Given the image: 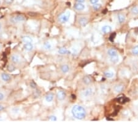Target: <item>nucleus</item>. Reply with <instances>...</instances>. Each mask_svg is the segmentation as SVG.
I'll use <instances>...</instances> for the list:
<instances>
[{"instance_id":"nucleus-1","label":"nucleus","mask_w":138,"mask_h":122,"mask_svg":"<svg viewBox=\"0 0 138 122\" xmlns=\"http://www.w3.org/2000/svg\"><path fill=\"white\" fill-rule=\"evenodd\" d=\"M72 116L78 120H82L86 116V110L83 107L79 105H76L71 109Z\"/></svg>"},{"instance_id":"nucleus-2","label":"nucleus","mask_w":138,"mask_h":122,"mask_svg":"<svg viewBox=\"0 0 138 122\" xmlns=\"http://www.w3.org/2000/svg\"><path fill=\"white\" fill-rule=\"evenodd\" d=\"M71 14L70 13H67L66 14H63L60 15L58 17V21L62 23V24H64V23L67 22L70 19V17Z\"/></svg>"},{"instance_id":"nucleus-3","label":"nucleus","mask_w":138,"mask_h":122,"mask_svg":"<svg viewBox=\"0 0 138 122\" xmlns=\"http://www.w3.org/2000/svg\"><path fill=\"white\" fill-rule=\"evenodd\" d=\"M25 20V18L24 16H22V15H17V16H15L14 17H12L10 21L12 23H17L23 22Z\"/></svg>"},{"instance_id":"nucleus-4","label":"nucleus","mask_w":138,"mask_h":122,"mask_svg":"<svg viewBox=\"0 0 138 122\" xmlns=\"http://www.w3.org/2000/svg\"><path fill=\"white\" fill-rule=\"evenodd\" d=\"M93 94V90L92 88H87L86 90H84V91L82 92L81 95H82V97H90V96H92V94Z\"/></svg>"},{"instance_id":"nucleus-5","label":"nucleus","mask_w":138,"mask_h":122,"mask_svg":"<svg viewBox=\"0 0 138 122\" xmlns=\"http://www.w3.org/2000/svg\"><path fill=\"white\" fill-rule=\"evenodd\" d=\"M66 96V95L65 92H64V91L62 90L58 91L57 94H56V97H57L59 101H63V100H64V99H65Z\"/></svg>"},{"instance_id":"nucleus-6","label":"nucleus","mask_w":138,"mask_h":122,"mask_svg":"<svg viewBox=\"0 0 138 122\" xmlns=\"http://www.w3.org/2000/svg\"><path fill=\"white\" fill-rule=\"evenodd\" d=\"M85 8H86V6H85V5L83 3H77L74 5V9L76 11H81L84 10Z\"/></svg>"},{"instance_id":"nucleus-7","label":"nucleus","mask_w":138,"mask_h":122,"mask_svg":"<svg viewBox=\"0 0 138 122\" xmlns=\"http://www.w3.org/2000/svg\"><path fill=\"white\" fill-rule=\"evenodd\" d=\"M24 49L27 51H31L33 49V45L32 43H25L24 46Z\"/></svg>"},{"instance_id":"nucleus-8","label":"nucleus","mask_w":138,"mask_h":122,"mask_svg":"<svg viewBox=\"0 0 138 122\" xmlns=\"http://www.w3.org/2000/svg\"><path fill=\"white\" fill-rule=\"evenodd\" d=\"M1 79L2 80L4 81H6V82H8L10 80V76L9 75L5 74V73H3V74H1Z\"/></svg>"},{"instance_id":"nucleus-9","label":"nucleus","mask_w":138,"mask_h":122,"mask_svg":"<svg viewBox=\"0 0 138 122\" xmlns=\"http://www.w3.org/2000/svg\"><path fill=\"white\" fill-rule=\"evenodd\" d=\"M20 58L19 55H17V54H14L11 57V60L13 63L14 64H18L20 62Z\"/></svg>"},{"instance_id":"nucleus-10","label":"nucleus","mask_w":138,"mask_h":122,"mask_svg":"<svg viewBox=\"0 0 138 122\" xmlns=\"http://www.w3.org/2000/svg\"><path fill=\"white\" fill-rule=\"evenodd\" d=\"M101 30H102V33H109L110 32H111L112 28L111 27L109 26V25H104V26L102 27Z\"/></svg>"},{"instance_id":"nucleus-11","label":"nucleus","mask_w":138,"mask_h":122,"mask_svg":"<svg viewBox=\"0 0 138 122\" xmlns=\"http://www.w3.org/2000/svg\"><path fill=\"white\" fill-rule=\"evenodd\" d=\"M124 89V86L122 85H117L114 86V90L116 93H120Z\"/></svg>"},{"instance_id":"nucleus-12","label":"nucleus","mask_w":138,"mask_h":122,"mask_svg":"<svg viewBox=\"0 0 138 122\" xmlns=\"http://www.w3.org/2000/svg\"><path fill=\"white\" fill-rule=\"evenodd\" d=\"M82 80H83L84 83H85L86 85H90V84L92 82V78L90 77H88V76H86V77H84Z\"/></svg>"},{"instance_id":"nucleus-13","label":"nucleus","mask_w":138,"mask_h":122,"mask_svg":"<svg viewBox=\"0 0 138 122\" xmlns=\"http://www.w3.org/2000/svg\"><path fill=\"white\" fill-rule=\"evenodd\" d=\"M22 41L24 43H30L33 42V39L29 36H25L22 38Z\"/></svg>"},{"instance_id":"nucleus-14","label":"nucleus","mask_w":138,"mask_h":122,"mask_svg":"<svg viewBox=\"0 0 138 122\" xmlns=\"http://www.w3.org/2000/svg\"><path fill=\"white\" fill-rule=\"evenodd\" d=\"M108 54L110 57L117 55V51L115 49H110L108 51Z\"/></svg>"},{"instance_id":"nucleus-15","label":"nucleus","mask_w":138,"mask_h":122,"mask_svg":"<svg viewBox=\"0 0 138 122\" xmlns=\"http://www.w3.org/2000/svg\"><path fill=\"white\" fill-rule=\"evenodd\" d=\"M117 18H118V21L120 24H122L125 21V16L122 14H118Z\"/></svg>"},{"instance_id":"nucleus-16","label":"nucleus","mask_w":138,"mask_h":122,"mask_svg":"<svg viewBox=\"0 0 138 122\" xmlns=\"http://www.w3.org/2000/svg\"><path fill=\"white\" fill-rule=\"evenodd\" d=\"M58 53L62 55H66V54H71V51H68V49L64 48H62L58 50Z\"/></svg>"},{"instance_id":"nucleus-17","label":"nucleus","mask_w":138,"mask_h":122,"mask_svg":"<svg viewBox=\"0 0 138 122\" xmlns=\"http://www.w3.org/2000/svg\"><path fill=\"white\" fill-rule=\"evenodd\" d=\"M110 62H112V63L117 64L119 61L118 55H114V56H111L110 57Z\"/></svg>"},{"instance_id":"nucleus-18","label":"nucleus","mask_w":138,"mask_h":122,"mask_svg":"<svg viewBox=\"0 0 138 122\" xmlns=\"http://www.w3.org/2000/svg\"><path fill=\"white\" fill-rule=\"evenodd\" d=\"M54 96L52 93H48L47 96H46V101L48 102H52L54 99Z\"/></svg>"},{"instance_id":"nucleus-19","label":"nucleus","mask_w":138,"mask_h":122,"mask_svg":"<svg viewBox=\"0 0 138 122\" xmlns=\"http://www.w3.org/2000/svg\"><path fill=\"white\" fill-rule=\"evenodd\" d=\"M88 22V20L86 19V18L85 17H82V18L80 19L79 20V24H80L82 26H86V25L87 24Z\"/></svg>"},{"instance_id":"nucleus-20","label":"nucleus","mask_w":138,"mask_h":122,"mask_svg":"<svg viewBox=\"0 0 138 122\" xmlns=\"http://www.w3.org/2000/svg\"><path fill=\"white\" fill-rule=\"evenodd\" d=\"M61 70H62V72L66 74V73L68 72L69 70H70V67L68 65H63L61 67Z\"/></svg>"},{"instance_id":"nucleus-21","label":"nucleus","mask_w":138,"mask_h":122,"mask_svg":"<svg viewBox=\"0 0 138 122\" xmlns=\"http://www.w3.org/2000/svg\"><path fill=\"white\" fill-rule=\"evenodd\" d=\"M131 13L133 15H138V6H134L131 9Z\"/></svg>"},{"instance_id":"nucleus-22","label":"nucleus","mask_w":138,"mask_h":122,"mask_svg":"<svg viewBox=\"0 0 138 122\" xmlns=\"http://www.w3.org/2000/svg\"><path fill=\"white\" fill-rule=\"evenodd\" d=\"M43 47H44V48L46 50H50L51 49V48H52V45H51V44L49 43V42L47 41L44 43Z\"/></svg>"},{"instance_id":"nucleus-23","label":"nucleus","mask_w":138,"mask_h":122,"mask_svg":"<svg viewBox=\"0 0 138 122\" xmlns=\"http://www.w3.org/2000/svg\"><path fill=\"white\" fill-rule=\"evenodd\" d=\"M104 75L106 76V77H107V78H111L114 77V73L112 72L108 71V72H106L104 73Z\"/></svg>"},{"instance_id":"nucleus-24","label":"nucleus","mask_w":138,"mask_h":122,"mask_svg":"<svg viewBox=\"0 0 138 122\" xmlns=\"http://www.w3.org/2000/svg\"><path fill=\"white\" fill-rule=\"evenodd\" d=\"M101 8V5L100 3H96L94 4V5H93V9L95 11H98L100 10V8Z\"/></svg>"},{"instance_id":"nucleus-25","label":"nucleus","mask_w":138,"mask_h":122,"mask_svg":"<svg viewBox=\"0 0 138 122\" xmlns=\"http://www.w3.org/2000/svg\"><path fill=\"white\" fill-rule=\"evenodd\" d=\"M132 52L134 55H138V45L132 48Z\"/></svg>"},{"instance_id":"nucleus-26","label":"nucleus","mask_w":138,"mask_h":122,"mask_svg":"<svg viewBox=\"0 0 138 122\" xmlns=\"http://www.w3.org/2000/svg\"><path fill=\"white\" fill-rule=\"evenodd\" d=\"M40 94V91L36 90V91L34 92V97H38Z\"/></svg>"},{"instance_id":"nucleus-27","label":"nucleus","mask_w":138,"mask_h":122,"mask_svg":"<svg viewBox=\"0 0 138 122\" xmlns=\"http://www.w3.org/2000/svg\"><path fill=\"white\" fill-rule=\"evenodd\" d=\"M14 70H15V67H14L13 66H12V65H9V66H8V70H9V71L12 72Z\"/></svg>"},{"instance_id":"nucleus-28","label":"nucleus","mask_w":138,"mask_h":122,"mask_svg":"<svg viewBox=\"0 0 138 122\" xmlns=\"http://www.w3.org/2000/svg\"><path fill=\"white\" fill-rule=\"evenodd\" d=\"M49 120H50V121H56V120H57V118H56V117L55 116L52 115V116H50Z\"/></svg>"},{"instance_id":"nucleus-29","label":"nucleus","mask_w":138,"mask_h":122,"mask_svg":"<svg viewBox=\"0 0 138 122\" xmlns=\"http://www.w3.org/2000/svg\"><path fill=\"white\" fill-rule=\"evenodd\" d=\"M14 0H4L5 3L8 4V5H10V4H12L14 2Z\"/></svg>"},{"instance_id":"nucleus-30","label":"nucleus","mask_w":138,"mask_h":122,"mask_svg":"<svg viewBox=\"0 0 138 122\" xmlns=\"http://www.w3.org/2000/svg\"><path fill=\"white\" fill-rule=\"evenodd\" d=\"M4 99V95L3 93L0 92V101H2Z\"/></svg>"},{"instance_id":"nucleus-31","label":"nucleus","mask_w":138,"mask_h":122,"mask_svg":"<svg viewBox=\"0 0 138 122\" xmlns=\"http://www.w3.org/2000/svg\"><path fill=\"white\" fill-rule=\"evenodd\" d=\"M90 1L92 5H94V4L98 3L99 2V0H90Z\"/></svg>"},{"instance_id":"nucleus-32","label":"nucleus","mask_w":138,"mask_h":122,"mask_svg":"<svg viewBox=\"0 0 138 122\" xmlns=\"http://www.w3.org/2000/svg\"><path fill=\"white\" fill-rule=\"evenodd\" d=\"M115 36H116V33L114 34H112L111 35H110V38H109V40H110L111 41H114V37Z\"/></svg>"},{"instance_id":"nucleus-33","label":"nucleus","mask_w":138,"mask_h":122,"mask_svg":"<svg viewBox=\"0 0 138 122\" xmlns=\"http://www.w3.org/2000/svg\"><path fill=\"white\" fill-rule=\"evenodd\" d=\"M77 3H84L86 1V0H76Z\"/></svg>"},{"instance_id":"nucleus-34","label":"nucleus","mask_w":138,"mask_h":122,"mask_svg":"<svg viewBox=\"0 0 138 122\" xmlns=\"http://www.w3.org/2000/svg\"><path fill=\"white\" fill-rule=\"evenodd\" d=\"M30 85H31V86H32V87L33 88H34L35 86H36V85H35V84H34L33 83H32L30 84Z\"/></svg>"},{"instance_id":"nucleus-35","label":"nucleus","mask_w":138,"mask_h":122,"mask_svg":"<svg viewBox=\"0 0 138 122\" xmlns=\"http://www.w3.org/2000/svg\"><path fill=\"white\" fill-rule=\"evenodd\" d=\"M4 109V107L2 105H0V111Z\"/></svg>"},{"instance_id":"nucleus-36","label":"nucleus","mask_w":138,"mask_h":122,"mask_svg":"<svg viewBox=\"0 0 138 122\" xmlns=\"http://www.w3.org/2000/svg\"><path fill=\"white\" fill-rule=\"evenodd\" d=\"M2 118H1V116H0V121H2Z\"/></svg>"},{"instance_id":"nucleus-37","label":"nucleus","mask_w":138,"mask_h":122,"mask_svg":"<svg viewBox=\"0 0 138 122\" xmlns=\"http://www.w3.org/2000/svg\"><path fill=\"white\" fill-rule=\"evenodd\" d=\"M1 24H0V29H1Z\"/></svg>"},{"instance_id":"nucleus-38","label":"nucleus","mask_w":138,"mask_h":122,"mask_svg":"<svg viewBox=\"0 0 138 122\" xmlns=\"http://www.w3.org/2000/svg\"><path fill=\"white\" fill-rule=\"evenodd\" d=\"M0 4H1V0H0Z\"/></svg>"}]
</instances>
